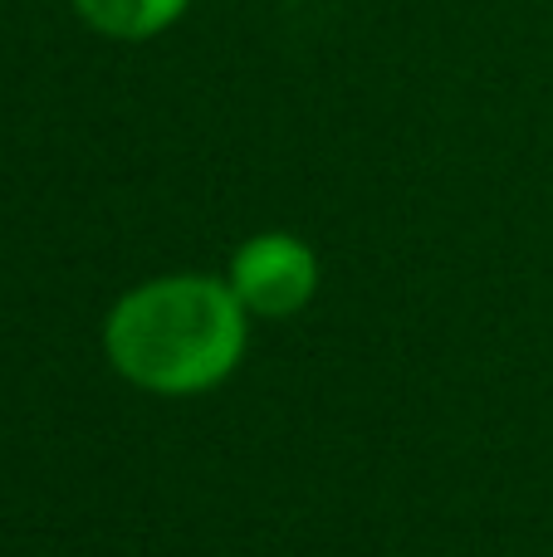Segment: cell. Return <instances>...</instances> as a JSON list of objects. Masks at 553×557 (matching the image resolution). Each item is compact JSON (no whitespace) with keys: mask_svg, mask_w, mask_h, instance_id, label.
Segmentation results:
<instances>
[{"mask_svg":"<svg viewBox=\"0 0 553 557\" xmlns=\"http://www.w3.org/2000/svg\"><path fill=\"white\" fill-rule=\"evenodd\" d=\"M69 5L98 39L147 45V39L167 35L172 25H182L192 0H69Z\"/></svg>","mask_w":553,"mask_h":557,"instance_id":"obj_3","label":"cell"},{"mask_svg":"<svg viewBox=\"0 0 553 557\" xmlns=\"http://www.w3.org/2000/svg\"><path fill=\"white\" fill-rule=\"evenodd\" d=\"M314 284H319V260L299 235L265 231L245 240L231 260V288L245 313L290 318L314 298Z\"/></svg>","mask_w":553,"mask_h":557,"instance_id":"obj_2","label":"cell"},{"mask_svg":"<svg viewBox=\"0 0 553 557\" xmlns=\"http://www.w3.org/2000/svg\"><path fill=\"white\" fill-rule=\"evenodd\" d=\"M108 357L147 392H201L221 382L245 347V304L231 284L172 274L133 288L108 313Z\"/></svg>","mask_w":553,"mask_h":557,"instance_id":"obj_1","label":"cell"}]
</instances>
